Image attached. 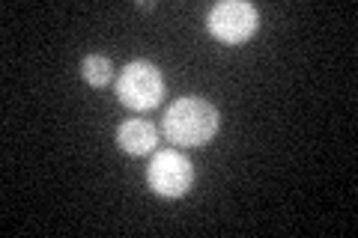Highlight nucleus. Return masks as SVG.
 Segmentation results:
<instances>
[{
	"instance_id": "nucleus-1",
	"label": "nucleus",
	"mask_w": 358,
	"mask_h": 238,
	"mask_svg": "<svg viewBox=\"0 0 358 238\" xmlns=\"http://www.w3.org/2000/svg\"><path fill=\"white\" fill-rule=\"evenodd\" d=\"M162 131L176 146H203L218 131V110L206 98L185 96L167 107Z\"/></svg>"
},
{
	"instance_id": "nucleus-5",
	"label": "nucleus",
	"mask_w": 358,
	"mask_h": 238,
	"mask_svg": "<svg viewBox=\"0 0 358 238\" xmlns=\"http://www.w3.org/2000/svg\"><path fill=\"white\" fill-rule=\"evenodd\" d=\"M117 143H120V149L129 155H147L155 149V143H159V131L143 119H129L120 126Z\"/></svg>"
},
{
	"instance_id": "nucleus-6",
	"label": "nucleus",
	"mask_w": 358,
	"mask_h": 238,
	"mask_svg": "<svg viewBox=\"0 0 358 238\" xmlns=\"http://www.w3.org/2000/svg\"><path fill=\"white\" fill-rule=\"evenodd\" d=\"M81 75H84V81L90 87L102 89V87L110 84V77H114V66H110V60L102 57V54H90V57H84V63H81Z\"/></svg>"
},
{
	"instance_id": "nucleus-4",
	"label": "nucleus",
	"mask_w": 358,
	"mask_h": 238,
	"mask_svg": "<svg viewBox=\"0 0 358 238\" xmlns=\"http://www.w3.org/2000/svg\"><path fill=\"white\" fill-rule=\"evenodd\" d=\"M147 182L159 197H167V200L185 197L188 188L194 182L192 161H188L185 155H179L176 149L155 152L150 167H147Z\"/></svg>"
},
{
	"instance_id": "nucleus-3",
	"label": "nucleus",
	"mask_w": 358,
	"mask_h": 238,
	"mask_svg": "<svg viewBox=\"0 0 358 238\" xmlns=\"http://www.w3.org/2000/svg\"><path fill=\"white\" fill-rule=\"evenodd\" d=\"M206 27L224 45H242L260 27V13H257V6L242 3V0H221L209 9Z\"/></svg>"
},
{
	"instance_id": "nucleus-2",
	"label": "nucleus",
	"mask_w": 358,
	"mask_h": 238,
	"mask_svg": "<svg viewBox=\"0 0 358 238\" xmlns=\"http://www.w3.org/2000/svg\"><path fill=\"white\" fill-rule=\"evenodd\" d=\"M117 98L131 110H152L164 98V77L152 63H129L117 77Z\"/></svg>"
}]
</instances>
